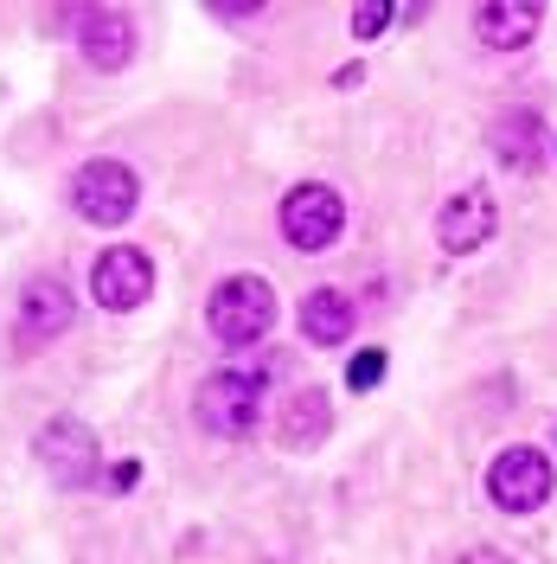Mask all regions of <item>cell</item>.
Segmentation results:
<instances>
[{
    "mask_svg": "<svg viewBox=\"0 0 557 564\" xmlns=\"http://www.w3.org/2000/svg\"><path fill=\"white\" fill-rule=\"evenodd\" d=\"M263 398H270V372L256 359H238V366H218L211 379H199L193 417L211 436H250L256 417H263Z\"/></svg>",
    "mask_w": 557,
    "mask_h": 564,
    "instance_id": "obj_1",
    "label": "cell"
},
{
    "mask_svg": "<svg viewBox=\"0 0 557 564\" xmlns=\"http://www.w3.org/2000/svg\"><path fill=\"white\" fill-rule=\"evenodd\" d=\"M352 321H359V308H352L347 289H308V302H302V334H308L314 347L352 340Z\"/></svg>",
    "mask_w": 557,
    "mask_h": 564,
    "instance_id": "obj_12",
    "label": "cell"
},
{
    "mask_svg": "<svg viewBox=\"0 0 557 564\" xmlns=\"http://www.w3.org/2000/svg\"><path fill=\"white\" fill-rule=\"evenodd\" d=\"M90 295L103 302L109 315L141 308V302L154 295V257L135 250V245H109L103 257H97V270H90Z\"/></svg>",
    "mask_w": 557,
    "mask_h": 564,
    "instance_id": "obj_7",
    "label": "cell"
},
{
    "mask_svg": "<svg viewBox=\"0 0 557 564\" xmlns=\"http://www.w3.org/2000/svg\"><path fill=\"white\" fill-rule=\"evenodd\" d=\"M77 52L97 70H122L135 58V20H129L122 7H90V13H77Z\"/></svg>",
    "mask_w": 557,
    "mask_h": 564,
    "instance_id": "obj_8",
    "label": "cell"
},
{
    "mask_svg": "<svg viewBox=\"0 0 557 564\" xmlns=\"http://www.w3.org/2000/svg\"><path fill=\"white\" fill-rule=\"evenodd\" d=\"M488 494L493 507H506V513H538L545 500H551V462L545 449H500L488 468Z\"/></svg>",
    "mask_w": 557,
    "mask_h": 564,
    "instance_id": "obj_6",
    "label": "cell"
},
{
    "mask_svg": "<svg viewBox=\"0 0 557 564\" xmlns=\"http://www.w3.org/2000/svg\"><path fill=\"white\" fill-rule=\"evenodd\" d=\"M538 148H545V122H538V109H506L500 122H493V154L506 161V167H532L538 161Z\"/></svg>",
    "mask_w": 557,
    "mask_h": 564,
    "instance_id": "obj_13",
    "label": "cell"
},
{
    "mask_svg": "<svg viewBox=\"0 0 557 564\" xmlns=\"http://www.w3.org/2000/svg\"><path fill=\"white\" fill-rule=\"evenodd\" d=\"M33 456L45 462V475H52L58 488H90L103 449H97V430H90L84 417H52L33 436Z\"/></svg>",
    "mask_w": 557,
    "mask_h": 564,
    "instance_id": "obj_3",
    "label": "cell"
},
{
    "mask_svg": "<svg viewBox=\"0 0 557 564\" xmlns=\"http://www.w3.org/2000/svg\"><path fill=\"white\" fill-rule=\"evenodd\" d=\"M206 321L225 347H250V340H263V334L276 327V289L263 276H225L211 289Z\"/></svg>",
    "mask_w": 557,
    "mask_h": 564,
    "instance_id": "obj_2",
    "label": "cell"
},
{
    "mask_svg": "<svg viewBox=\"0 0 557 564\" xmlns=\"http://www.w3.org/2000/svg\"><path fill=\"white\" fill-rule=\"evenodd\" d=\"M379 379H384V352H379V347H365V352H359V359L347 366V386H352V391H372Z\"/></svg>",
    "mask_w": 557,
    "mask_h": 564,
    "instance_id": "obj_15",
    "label": "cell"
},
{
    "mask_svg": "<svg viewBox=\"0 0 557 564\" xmlns=\"http://www.w3.org/2000/svg\"><path fill=\"white\" fill-rule=\"evenodd\" d=\"M109 481H116V488H135V481H141V462H122V468H116Z\"/></svg>",
    "mask_w": 557,
    "mask_h": 564,
    "instance_id": "obj_17",
    "label": "cell"
},
{
    "mask_svg": "<svg viewBox=\"0 0 557 564\" xmlns=\"http://www.w3.org/2000/svg\"><path fill=\"white\" fill-rule=\"evenodd\" d=\"M135 167H122V161H84L77 180H70V206L77 218H90V225H122V218H135Z\"/></svg>",
    "mask_w": 557,
    "mask_h": 564,
    "instance_id": "obj_4",
    "label": "cell"
},
{
    "mask_svg": "<svg viewBox=\"0 0 557 564\" xmlns=\"http://www.w3.org/2000/svg\"><path fill=\"white\" fill-rule=\"evenodd\" d=\"M493 225H500V212H493V193L488 186H468V193H455L443 218H436V238L449 257H468V250H481L493 238Z\"/></svg>",
    "mask_w": 557,
    "mask_h": 564,
    "instance_id": "obj_9",
    "label": "cell"
},
{
    "mask_svg": "<svg viewBox=\"0 0 557 564\" xmlns=\"http://www.w3.org/2000/svg\"><path fill=\"white\" fill-rule=\"evenodd\" d=\"M461 564H506V558H500V552H468Z\"/></svg>",
    "mask_w": 557,
    "mask_h": 564,
    "instance_id": "obj_18",
    "label": "cell"
},
{
    "mask_svg": "<svg viewBox=\"0 0 557 564\" xmlns=\"http://www.w3.org/2000/svg\"><path fill=\"white\" fill-rule=\"evenodd\" d=\"M474 33H481L488 52H520L525 39L538 33V7L532 0H488L474 13Z\"/></svg>",
    "mask_w": 557,
    "mask_h": 564,
    "instance_id": "obj_11",
    "label": "cell"
},
{
    "mask_svg": "<svg viewBox=\"0 0 557 564\" xmlns=\"http://www.w3.org/2000/svg\"><path fill=\"white\" fill-rule=\"evenodd\" d=\"M384 26H391V7H384V0H379V7H359V13H352V33H359V39L384 33Z\"/></svg>",
    "mask_w": 557,
    "mask_h": 564,
    "instance_id": "obj_16",
    "label": "cell"
},
{
    "mask_svg": "<svg viewBox=\"0 0 557 564\" xmlns=\"http://www.w3.org/2000/svg\"><path fill=\"white\" fill-rule=\"evenodd\" d=\"M347 231V199L320 180H302L288 199H282V238L295 250H327Z\"/></svg>",
    "mask_w": 557,
    "mask_h": 564,
    "instance_id": "obj_5",
    "label": "cell"
},
{
    "mask_svg": "<svg viewBox=\"0 0 557 564\" xmlns=\"http://www.w3.org/2000/svg\"><path fill=\"white\" fill-rule=\"evenodd\" d=\"M70 327V289L58 276H33L20 289V340H58Z\"/></svg>",
    "mask_w": 557,
    "mask_h": 564,
    "instance_id": "obj_10",
    "label": "cell"
},
{
    "mask_svg": "<svg viewBox=\"0 0 557 564\" xmlns=\"http://www.w3.org/2000/svg\"><path fill=\"white\" fill-rule=\"evenodd\" d=\"M327 423H334L327 391H295L288 411H282V443H288V449H314V443L327 436Z\"/></svg>",
    "mask_w": 557,
    "mask_h": 564,
    "instance_id": "obj_14",
    "label": "cell"
}]
</instances>
